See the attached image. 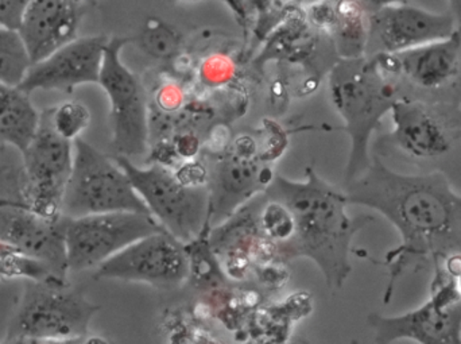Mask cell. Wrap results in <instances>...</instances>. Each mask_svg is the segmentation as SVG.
<instances>
[{
  "label": "cell",
  "mask_w": 461,
  "mask_h": 344,
  "mask_svg": "<svg viewBox=\"0 0 461 344\" xmlns=\"http://www.w3.org/2000/svg\"><path fill=\"white\" fill-rule=\"evenodd\" d=\"M348 204L378 211L401 235L381 265L389 270L384 302L409 272L438 269L461 254V194L438 173H401L373 154L370 167L344 184Z\"/></svg>",
  "instance_id": "obj_1"
},
{
  "label": "cell",
  "mask_w": 461,
  "mask_h": 344,
  "mask_svg": "<svg viewBox=\"0 0 461 344\" xmlns=\"http://www.w3.org/2000/svg\"><path fill=\"white\" fill-rule=\"evenodd\" d=\"M305 180L274 176L265 194L281 200L294 216L292 240L278 249L276 259L313 261L332 291L343 288L352 272L351 245L355 235L373 223L370 215L352 218L347 213L346 194L327 183L313 167H306Z\"/></svg>",
  "instance_id": "obj_2"
},
{
  "label": "cell",
  "mask_w": 461,
  "mask_h": 344,
  "mask_svg": "<svg viewBox=\"0 0 461 344\" xmlns=\"http://www.w3.org/2000/svg\"><path fill=\"white\" fill-rule=\"evenodd\" d=\"M393 129L375 143L376 156L395 159L414 173H438L461 194V104L401 99Z\"/></svg>",
  "instance_id": "obj_3"
},
{
  "label": "cell",
  "mask_w": 461,
  "mask_h": 344,
  "mask_svg": "<svg viewBox=\"0 0 461 344\" xmlns=\"http://www.w3.org/2000/svg\"><path fill=\"white\" fill-rule=\"evenodd\" d=\"M330 102L343 119L351 140L344 184L359 177L370 167L371 138L401 100L395 81L382 69L374 56L339 59L328 76Z\"/></svg>",
  "instance_id": "obj_4"
},
{
  "label": "cell",
  "mask_w": 461,
  "mask_h": 344,
  "mask_svg": "<svg viewBox=\"0 0 461 344\" xmlns=\"http://www.w3.org/2000/svg\"><path fill=\"white\" fill-rule=\"evenodd\" d=\"M99 310L68 283L26 280L21 303L8 323L5 343L83 342Z\"/></svg>",
  "instance_id": "obj_5"
},
{
  "label": "cell",
  "mask_w": 461,
  "mask_h": 344,
  "mask_svg": "<svg viewBox=\"0 0 461 344\" xmlns=\"http://www.w3.org/2000/svg\"><path fill=\"white\" fill-rule=\"evenodd\" d=\"M127 173L151 215L183 243L210 231L211 197L207 184L194 186L162 164L140 167L123 156H113Z\"/></svg>",
  "instance_id": "obj_6"
},
{
  "label": "cell",
  "mask_w": 461,
  "mask_h": 344,
  "mask_svg": "<svg viewBox=\"0 0 461 344\" xmlns=\"http://www.w3.org/2000/svg\"><path fill=\"white\" fill-rule=\"evenodd\" d=\"M61 211L67 218L115 211L150 213L115 158L83 138L73 140V167Z\"/></svg>",
  "instance_id": "obj_7"
},
{
  "label": "cell",
  "mask_w": 461,
  "mask_h": 344,
  "mask_svg": "<svg viewBox=\"0 0 461 344\" xmlns=\"http://www.w3.org/2000/svg\"><path fill=\"white\" fill-rule=\"evenodd\" d=\"M374 57L397 84L401 99L461 104V27L443 40Z\"/></svg>",
  "instance_id": "obj_8"
},
{
  "label": "cell",
  "mask_w": 461,
  "mask_h": 344,
  "mask_svg": "<svg viewBox=\"0 0 461 344\" xmlns=\"http://www.w3.org/2000/svg\"><path fill=\"white\" fill-rule=\"evenodd\" d=\"M374 342L413 340L420 344H461V292L443 267L433 270L430 297L416 310L398 316L370 313Z\"/></svg>",
  "instance_id": "obj_9"
},
{
  "label": "cell",
  "mask_w": 461,
  "mask_h": 344,
  "mask_svg": "<svg viewBox=\"0 0 461 344\" xmlns=\"http://www.w3.org/2000/svg\"><path fill=\"white\" fill-rule=\"evenodd\" d=\"M129 38L113 37L105 46L99 86L111 107L113 148L116 156L140 157L148 150L149 118L145 88L140 77L122 61Z\"/></svg>",
  "instance_id": "obj_10"
},
{
  "label": "cell",
  "mask_w": 461,
  "mask_h": 344,
  "mask_svg": "<svg viewBox=\"0 0 461 344\" xmlns=\"http://www.w3.org/2000/svg\"><path fill=\"white\" fill-rule=\"evenodd\" d=\"M151 213L115 211L80 218L65 216V245L69 272L96 269L135 240L164 231Z\"/></svg>",
  "instance_id": "obj_11"
},
{
  "label": "cell",
  "mask_w": 461,
  "mask_h": 344,
  "mask_svg": "<svg viewBox=\"0 0 461 344\" xmlns=\"http://www.w3.org/2000/svg\"><path fill=\"white\" fill-rule=\"evenodd\" d=\"M189 273L185 243L164 230L135 240L103 262L96 267L95 278L143 283L169 289L183 285Z\"/></svg>",
  "instance_id": "obj_12"
},
{
  "label": "cell",
  "mask_w": 461,
  "mask_h": 344,
  "mask_svg": "<svg viewBox=\"0 0 461 344\" xmlns=\"http://www.w3.org/2000/svg\"><path fill=\"white\" fill-rule=\"evenodd\" d=\"M22 157L27 207L46 218H61L62 199L73 167V142L54 131L48 110L41 113L40 129Z\"/></svg>",
  "instance_id": "obj_13"
},
{
  "label": "cell",
  "mask_w": 461,
  "mask_h": 344,
  "mask_svg": "<svg viewBox=\"0 0 461 344\" xmlns=\"http://www.w3.org/2000/svg\"><path fill=\"white\" fill-rule=\"evenodd\" d=\"M207 175L210 224L216 227L252 197L265 192L276 173L268 164L258 158L251 140L244 137L238 140L235 150L208 165Z\"/></svg>",
  "instance_id": "obj_14"
},
{
  "label": "cell",
  "mask_w": 461,
  "mask_h": 344,
  "mask_svg": "<svg viewBox=\"0 0 461 344\" xmlns=\"http://www.w3.org/2000/svg\"><path fill=\"white\" fill-rule=\"evenodd\" d=\"M459 29L451 13H433L409 2L368 13L365 56L395 54L449 37Z\"/></svg>",
  "instance_id": "obj_15"
},
{
  "label": "cell",
  "mask_w": 461,
  "mask_h": 344,
  "mask_svg": "<svg viewBox=\"0 0 461 344\" xmlns=\"http://www.w3.org/2000/svg\"><path fill=\"white\" fill-rule=\"evenodd\" d=\"M105 35L77 37L30 65L19 88L27 94L35 91H75L86 84H99L104 59Z\"/></svg>",
  "instance_id": "obj_16"
},
{
  "label": "cell",
  "mask_w": 461,
  "mask_h": 344,
  "mask_svg": "<svg viewBox=\"0 0 461 344\" xmlns=\"http://www.w3.org/2000/svg\"><path fill=\"white\" fill-rule=\"evenodd\" d=\"M0 240L21 253L48 265L67 280L69 273L65 245V216L46 218L29 207H0Z\"/></svg>",
  "instance_id": "obj_17"
},
{
  "label": "cell",
  "mask_w": 461,
  "mask_h": 344,
  "mask_svg": "<svg viewBox=\"0 0 461 344\" xmlns=\"http://www.w3.org/2000/svg\"><path fill=\"white\" fill-rule=\"evenodd\" d=\"M78 0H32L18 32L32 64L77 38Z\"/></svg>",
  "instance_id": "obj_18"
},
{
  "label": "cell",
  "mask_w": 461,
  "mask_h": 344,
  "mask_svg": "<svg viewBox=\"0 0 461 344\" xmlns=\"http://www.w3.org/2000/svg\"><path fill=\"white\" fill-rule=\"evenodd\" d=\"M41 113L30 94L18 86L0 83V146L10 145L23 151L40 129Z\"/></svg>",
  "instance_id": "obj_19"
},
{
  "label": "cell",
  "mask_w": 461,
  "mask_h": 344,
  "mask_svg": "<svg viewBox=\"0 0 461 344\" xmlns=\"http://www.w3.org/2000/svg\"><path fill=\"white\" fill-rule=\"evenodd\" d=\"M368 13L357 0H340L333 8L330 30L340 59H355L366 54Z\"/></svg>",
  "instance_id": "obj_20"
},
{
  "label": "cell",
  "mask_w": 461,
  "mask_h": 344,
  "mask_svg": "<svg viewBox=\"0 0 461 344\" xmlns=\"http://www.w3.org/2000/svg\"><path fill=\"white\" fill-rule=\"evenodd\" d=\"M32 65L18 30L0 26V83L19 86Z\"/></svg>",
  "instance_id": "obj_21"
},
{
  "label": "cell",
  "mask_w": 461,
  "mask_h": 344,
  "mask_svg": "<svg viewBox=\"0 0 461 344\" xmlns=\"http://www.w3.org/2000/svg\"><path fill=\"white\" fill-rule=\"evenodd\" d=\"M48 113L54 131L70 142L80 138L91 124V113L81 103H62L59 107L49 108Z\"/></svg>",
  "instance_id": "obj_22"
},
{
  "label": "cell",
  "mask_w": 461,
  "mask_h": 344,
  "mask_svg": "<svg viewBox=\"0 0 461 344\" xmlns=\"http://www.w3.org/2000/svg\"><path fill=\"white\" fill-rule=\"evenodd\" d=\"M32 0H0V26L18 30Z\"/></svg>",
  "instance_id": "obj_23"
},
{
  "label": "cell",
  "mask_w": 461,
  "mask_h": 344,
  "mask_svg": "<svg viewBox=\"0 0 461 344\" xmlns=\"http://www.w3.org/2000/svg\"><path fill=\"white\" fill-rule=\"evenodd\" d=\"M203 78L208 84H221L232 75L233 65L226 57H213L203 65Z\"/></svg>",
  "instance_id": "obj_24"
},
{
  "label": "cell",
  "mask_w": 461,
  "mask_h": 344,
  "mask_svg": "<svg viewBox=\"0 0 461 344\" xmlns=\"http://www.w3.org/2000/svg\"><path fill=\"white\" fill-rule=\"evenodd\" d=\"M357 2L363 5V8L367 13H373V11L379 10V8L398 5V3L409 2V0H357Z\"/></svg>",
  "instance_id": "obj_25"
},
{
  "label": "cell",
  "mask_w": 461,
  "mask_h": 344,
  "mask_svg": "<svg viewBox=\"0 0 461 344\" xmlns=\"http://www.w3.org/2000/svg\"><path fill=\"white\" fill-rule=\"evenodd\" d=\"M449 13L456 19L457 24L461 27V0H448Z\"/></svg>",
  "instance_id": "obj_26"
},
{
  "label": "cell",
  "mask_w": 461,
  "mask_h": 344,
  "mask_svg": "<svg viewBox=\"0 0 461 344\" xmlns=\"http://www.w3.org/2000/svg\"><path fill=\"white\" fill-rule=\"evenodd\" d=\"M11 250H16V249L13 248L11 245H8V243L5 242V240H0V257L5 256V253H8V251Z\"/></svg>",
  "instance_id": "obj_27"
}]
</instances>
